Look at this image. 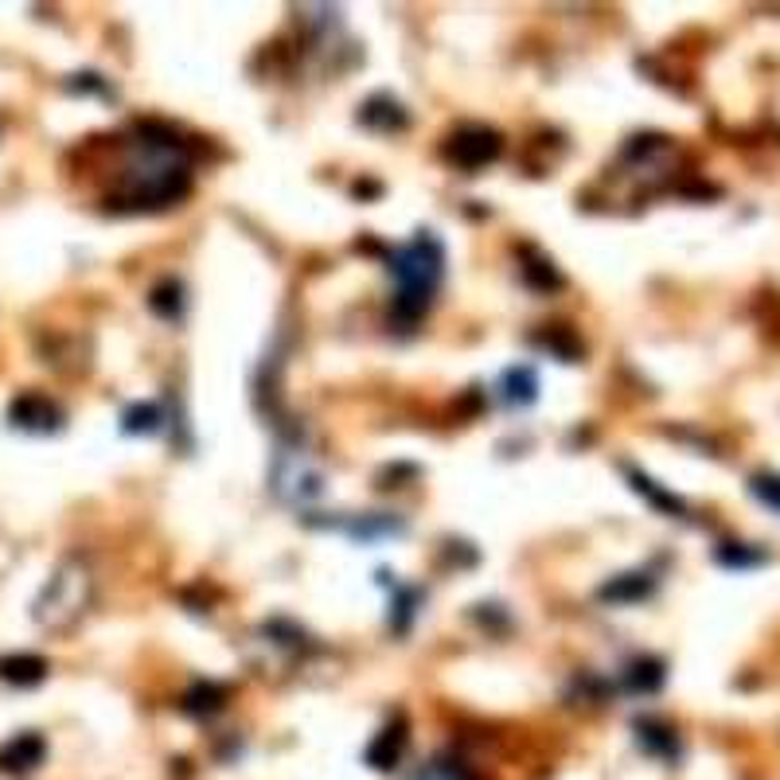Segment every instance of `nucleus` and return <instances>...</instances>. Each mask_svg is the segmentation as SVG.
I'll list each match as a JSON object with an SVG mask.
<instances>
[{
    "label": "nucleus",
    "instance_id": "obj_14",
    "mask_svg": "<svg viewBox=\"0 0 780 780\" xmlns=\"http://www.w3.org/2000/svg\"><path fill=\"white\" fill-rule=\"evenodd\" d=\"M418 780H468V777H465V769H460V765H453V761H434L426 772H422Z\"/></svg>",
    "mask_w": 780,
    "mask_h": 780
},
{
    "label": "nucleus",
    "instance_id": "obj_3",
    "mask_svg": "<svg viewBox=\"0 0 780 780\" xmlns=\"http://www.w3.org/2000/svg\"><path fill=\"white\" fill-rule=\"evenodd\" d=\"M94 593V578L86 570V562L66 559L63 566L51 574V582L43 585V593L35 597V621L51 633H63L71 624H79L86 616Z\"/></svg>",
    "mask_w": 780,
    "mask_h": 780
},
{
    "label": "nucleus",
    "instance_id": "obj_8",
    "mask_svg": "<svg viewBox=\"0 0 780 780\" xmlns=\"http://www.w3.org/2000/svg\"><path fill=\"white\" fill-rule=\"evenodd\" d=\"M48 675V664L40 656H9L0 659V679L12 683V687H35V683Z\"/></svg>",
    "mask_w": 780,
    "mask_h": 780
},
{
    "label": "nucleus",
    "instance_id": "obj_5",
    "mask_svg": "<svg viewBox=\"0 0 780 780\" xmlns=\"http://www.w3.org/2000/svg\"><path fill=\"white\" fill-rule=\"evenodd\" d=\"M12 422H17L20 429H35V434H51V429H59V410L48 403V398H40V395H24L17 406H12Z\"/></svg>",
    "mask_w": 780,
    "mask_h": 780
},
{
    "label": "nucleus",
    "instance_id": "obj_10",
    "mask_svg": "<svg viewBox=\"0 0 780 780\" xmlns=\"http://www.w3.org/2000/svg\"><path fill=\"white\" fill-rule=\"evenodd\" d=\"M534 391H539V383H534L531 367H511L508 375H503V398H508L511 406L534 403Z\"/></svg>",
    "mask_w": 780,
    "mask_h": 780
},
{
    "label": "nucleus",
    "instance_id": "obj_4",
    "mask_svg": "<svg viewBox=\"0 0 780 780\" xmlns=\"http://www.w3.org/2000/svg\"><path fill=\"white\" fill-rule=\"evenodd\" d=\"M500 133L488 129V125H465V129H457L449 137V160L460 168H485L488 160H496L500 156Z\"/></svg>",
    "mask_w": 780,
    "mask_h": 780
},
{
    "label": "nucleus",
    "instance_id": "obj_7",
    "mask_svg": "<svg viewBox=\"0 0 780 780\" xmlns=\"http://www.w3.org/2000/svg\"><path fill=\"white\" fill-rule=\"evenodd\" d=\"M636 738H641V746L648 749L652 757H664V761L679 757V738H675V730L656 722V718H641V722H636Z\"/></svg>",
    "mask_w": 780,
    "mask_h": 780
},
{
    "label": "nucleus",
    "instance_id": "obj_9",
    "mask_svg": "<svg viewBox=\"0 0 780 780\" xmlns=\"http://www.w3.org/2000/svg\"><path fill=\"white\" fill-rule=\"evenodd\" d=\"M403 749H406V726L403 722L386 726V730L375 738V746L367 749V761L375 765V769H391V765L403 757Z\"/></svg>",
    "mask_w": 780,
    "mask_h": 780
},
{
    "label": "nucleus",
    "instance_id": "obj_13",
    "mask_svg": "<svg viewBox=\"0 0 780 780\" xmlns=\"http://www.w3.org/2000/svg\"><path fill=\"white\" fill-rule=\"evenodd\" d=\"M156 426H160V410L156 406H137V410L125 414V429L129 434H153Z\"/></svg>",
    "mask_w": 780,
    "mask_h": 780
},
{
    "label": "nucleus",
    "instance_id": "obj_11",
    "mask_svg": "<svg viewBox=\"0 0 780 780\" xmlns=\"http://www.w3.org/2000/svg\"><path fill=\"white\" fill-rule=\"evenodd\" d=\"M648 590H652L648 574H624V578H616V582H609L605 590H601V597H609V601H636V597H644Z\"/></svg>",
    "mask_w": 780,
    "mask_h": 780
},
{
    "label": "nucleus",
    "instance_id": "obj_16",
    "mask_svg": "<svg viewBox=\"0 0 780 780\" xmlns=\"http://www.w3.org/2000/svg\"><path fill=\"white\" fill-rule=\"evenodd\" d=\"M718 559L730 562V566H757V562L765 559V554H753V551H718Z\"/></svg>",
    "mask_w": 780,
    "mask_h": 780
},
{
    "label": "nucleus",
    "instance_id": "obj_12",
    "mask_svg": "<svg viewBox=\"0 0 780 780\" xmlns=\"http://www.w3.org/2000/svg\"><path fill=\"white\" fill-rule=\"evenodd\" d=\"M659 683H664V667H659L656 659H641V664H633V672H628V687L633 690H656Z\"/></svg>",
    "mask_w": 780,
    "mask_h": 780
},
{
    "label": "nucleus",
    "instance_id": "obj_15",
    "mask_svg": "<svg viewBox=\"0 0 780 780\" xmlns=\"http://www.w3.org/2000/svg\"><path fill=\"white\" fill-rule=\"evenodd\" d=\"M753 492L761 496L769 508H777L780 511V477H757L753 480Z\"/></svg>",
    "mask_w": 780,
    "mask_h": 780
},
{
    "label": "nucleus",
    "instance_id": "obj_2",
    "mask_svg": "<svg viewBox=\"0 0 780 780\" xmlns=\"http://www.w3.org/2000/svg\"><path fill=\"white\" fill-rule=\"evenodd\" d=\"M391 273H395V316L403 324H414L422 312L429 309L437 285H441L445 273V250L441 242L429 235V230H418V239L406 242L395 258H391Z\"/></svg>",
    "mask_w": 780,
    "mask_h": 780
},
{
    "label": "nucleus",
    "instance_id": "obj_6",
    "mask_svg": "<svg viewBox=\"0 0 780 780\" xmlns=\"http://www.w3.org/2000/svg\"><path fill=\"white\" fill-rule=\"evenodd\" d=\"M40 761H43L40 734H20V738H12L9 746L0 749V769H9V772H28Z\"/></svg>",
    "mask_w": 780,
    "mask_h": 780
},
{
    "label": "nucleus",
    "instance_id": "obj_1",
    "mask_svg": "<svg viewBox=\"0 0 780 780\" xmlns=\"http://www.w3.org/2000/svg\"><path fill=\"white\" fill-rule=\"evenodd\" d=\"M191 165L176 137H153V129L141 133L137 153H133L129 176H125V196L133 207H168L188 191Z\"/></svg>",
    "mask_w": 780,
    "mask_h": 780
}]
</instances>
